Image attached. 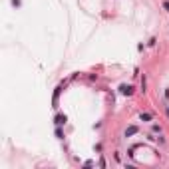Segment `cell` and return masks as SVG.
Segmentation results:
<instances>
[{
    "label": "cell",
    "instance_id": "1",
    "mask_svg": "<svg viewBox=\"0 0 169 169\" xmlns=\"http://www.w3.org/2000/svg\"><path fill=\"white\" fill-rule=\"evenodd\" d=\"M119 90H121V93H123V96H129V93L133 92V86H121Z\"/></svg>",
    "mask_w": 169,
    "mask_h": 169
},
{
    "label": "cell",
    "instance_id": "2",
    "mask_svg": "<svg viewBox=\"0 0 169 169\" xmlns=\"http://www.w3.org/2000/svg\"><path fill=\"white\" fill-rule=\"evenodd\" d=\"M133 133H137V127H135V125L127 127V131H125V137H129V135H133Z\"/></svg>",
    "mask_w": 169,
    "mask_h": 169
},
{
    "label": "cell",
    "instance_id": "3",
    "mask_svg": "<svg viewBox=\"0 0 169 169\" xmlns=\"http://www.w3.org/2000/svg\"><path fill=\"white\" fill-rule=\"evenodd\" d=\"M56 123H58V125H62V123H66V115H56Z\"/></svg>",
    "mask_w": 169,
    "mask_h": 169
},
{
    "label": "cell",
    "instance_id": "4",
    "mask_svg": "<svg viewBox=\"0 0 169 169\" xmlns=\"http://www.w3.org/2000/svg\"><path fill=\"white\" fill-rule=\"evenodd\" d=\"M141 121H151V114H141Z\"/></svg>",
    "mask_w": 169,
    "mask_h": 169
},
{
    "label": "cell",
    "instance_id": "5",
    "mask_svg": "<svg viewBox=\"0 0 169 169\" xmlns=\"http://www.w3.org/2000/svg\"><path fill=\"white\" fill-rule=\"evenodd\" d=\"M163 8H165V10L169 12V2H163Z\"/></svg>",
    "mask_w": 169,
    "mask_h": 169
},
{
    "label": "cell",
    "instance_id": "6",
    "mask_svg": "<svg viewBox=\"0 0 169 169\" xmlns=\"http://www.w3.org/2000/svg\"><path fill=\"white\" fill-rule=\"evenodd\" d=\"M167 115H169V108H167Z\"/></svg>",
    "mask_w": 169,
    "mask_h": 169
}]
</instances>
